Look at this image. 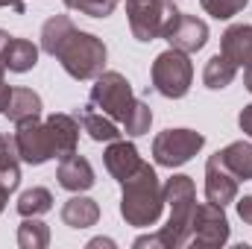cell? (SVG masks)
<instances>
[{"instance_id": "4fadbf2b", "label": "cell", "mask_w": 252, "mask_h": 249, "mask_svg": "<svg viewBox=\"0 0 252 249\" xmlns=\"http://www.w3.org/2000/svg\"><path fill=\"white\" fill-rule=\"evenodd\" d=\"M56 179H59V185H62L64 190H70V193H85L88 187H94V182H97L91 161H88L85 156H76V153L59 158Z\"/></svg>"}, {"instance_id": "d6986e66", "label": "cell", "mask_w": 252, "mask_h": 249, "mask_svg": "<svg viewBox=\"0 0 252 249\" xmlns=\"http://www.w3.org/2000/svg\"><path fill=\"white\" fill-rule=\"evenodd\" d=\"M41 109H44V103L32 88H12V97H9V106L3 115L12 124H21L30 118H41Z\"/></svg>"}, {"instance_id": "6da1fadb", "label": "cell", "mask_w": 252, "mask_h": 249, "mask_svg": "<svg viewBox=\"0 0 252 249\" xmlns=\"http://www.w3.org/2000/svg\"><path fill=\"white\" fill-rule=\"evenodd\" d=\"M41 50L47 56L59 59L64 73L76 82L97 79L106 70V59H109V50H106L103 38H97L94 32L76 30L67 15H53V18L44 21Z\"/></svg>"}, {"instance_id": "ba28073f", "label": "cell", "mask_w": 252, "mask_h": 249, "mask_svg": "<svg viewBox=\"0 0 252 249\" xmlns=\"http://www.w3.org/2000/svg\"><path fill=\"white\" fill-rule=\"evenodd\" d=\"M15 144H18V156L24 164L30 167H38L50 158H56V147H53V138H50V129L41 118H30V121H21L15 124Z\"/></svg>"}, {"instance_id": "ac0fdd59", "label": "cell", "mask_w": 252, "mask_h": 249, "mask_svg": "<svg viewBox=\"0 0 252 249\" xmlns=\"http://www.w3.org/2000/svg\"><path fill=\"white\" fill-rule=\"evenodd\" d=\"M223 167L238 179V182H250L252 179V144L250 141H232L229 147H223L220 153Z\"/></svg>"}, {"instance_id": "5b68a950", "label": "cell", "mask_w": 252, "mask_h": 249, "mask_svg": "<svg viewBox=\"0 0 252 249\" xmlns=\"http://www.w3.org/2000/svg\"><path fill=\"white\" fill-rule=\"evenodd\" d=\"M88 103L94 109H100L103 115H109L112 121L124 124V118L129 115L132 103H135V94H132V85L121 70H103L94 85H91V97Z\"/></svg>"}, {"instance_id": "4316f807", "label": "cell", "mask_w": 252, "mask_h": 249, "mask_svg": "<svg viewBox=\"0 0 252 249\" xmlns=\"http://www.w3.org/2000/svg\"><path fill=\"white\" fill-rule=\"evenodd\" d=\"M247 3H250V0H199V6H202L211 18H217V21L235 18L238 12L247 9Z\"/></svg>"}, {"instance_id": "4dcf8cb0", "label": "cell", "mask_w": 252, "mask_h": 249, "mask_svg": "<svg viewBox=\"0 0 252 249\" xmlns=\"http://www.w3.org/2000/svg\"><path fill=\"white\" fill-rule=\"evenodd\" d=\"M9 97H12V88H9L6 82H0V115H3L6 106H9Z\"/></svg>"}, {"instance_id": "8fae6325", "label": "cell", "mask_w": 252, "mask_h": 249, "mask_svg": "<svg viewBox=\"0 0 252 249\" xmlns=\"http://www.w3.org/2000/svg\"><path fill=\"white\" fill-rule=\"evenodd\" d=\"M238 179L223 167V161H220V156L214 153L208 161H205V199L208 202H214V205H229V202H235L238 199Z\"/></svg>"}, {"instance_id": "1f68e13d", "label": "cell", "mask_w": 252, "mask_h": 249, "mask_svg": "<svg viewBox=\"0 0 252 249\" xmlns=\"http://www.w3.org/2000/svg\"><path fill=\"white\" fill-rule=\"evenodd\" d=\"M6 202H9V187L0 182V214H3V208H6Z\"/></svg>"}, {"instance_id": "277c9868", "label": "cell", "mask_w": 252, "mask_h": 249, "mask_svg": "<svg viewBox=\"0 0 252 249\" xmlns=\"http://www.w3.org/2000/svg\"><path fill=\"white\" fill-rule=\"evenodd\" d=\"M150 79L161 97L182 100L190 91V82H193V64H190L188 53H182L176 47H167L164 53H158L153 67H150Z\"/></svg>"}, {"instance_id": "603a6c76", "label": "cell", "mask_w": 252, "mask_h": 249, "mask_svg": "<svg viewBox=\"0 0 252 249\" xmlns=\"http://www.w3.org/2000/svg\"><path fill=\"white\" fill-rule=\"evenodd\" d=\"M15 208H18L21 217H41V214L53 211V193H50L47 187H41V185L27 187V190L18 196Z\"/></svg>"}, {"instance_id": "5bb4252c", "label": "cell", "mask_w": 252, "mask_h": 249, "mask_svg": "<svg viewBox=\"0 0 252 249\" xmlns=\"http://www.w3.org/2000/svg\"><path fill=\"white\" fill-rule=\"evenodd\" d=\"M44 124L50 129V138H53V147H56V158H64V156L76 153V147H79V121H76V115L53 112L50 118H44Z\"/></svg>"}, {"instance_id": "f1b7e54d", "label": "cell", "mask_w": 252, "mask_h": 249, "mask_svg": "<svg viewBox=\"0 0 252 249\" xmlns=\"http://www.w3.org/2000/svg\"><path fill=\"white\" fill-rule=\"evenodd\" d=\"M238 126H241V132H244V135H250V138H252V103L241 109V115H238Z\"/></svg>"}, {"instance_id": "836d02e7", "label": "cell", "mask_w": 252, "mask_h": 249, "mask_svg": "<svg viewBox=\"0 0 252 249\" xmlns=\"http://www.w3.org/2000/svg\"><path fill=\"white\" fill-rule=\"evenodd\" d=\"M88 247H115V241H109V238H94Z\"/></svg>"}, {"instance_id": "d4e9b609", "label": "cell", "mask_w": 252, "mask_h": 249, "mask_svg": "<svg viewBox=\"0 0 252 249\" xmlns=\"http://www.w3.org/2000/svg\"><path fill=\"white\" fill-rule=\"evenodd\" d=\"M121 126H124V132L129 135V138H141V135H147L150 126H153V109H150L144 100H135Z\"/></svg>"}, {"instance_id": "d590c367", "label": "cell", "mask_w": 252, "mask_h": 249, "mask_svg": "<svg viewBox=\"0 0 252 249\" xmlns=\"http://www.w3.org/2000/svg\"><path fill=\"white\" fill-rule=\"evenodd\" d=\"M170 3H176V0H170Z\"/></svg>"}, {"instance_id": "30bf717a", "label": "cell", "mask_w": 252, "mask_h": 249, "mask_svg": "<svg viewBox=\"0 0 252 249\" xmlns=\"http://www.w3.org/2000/svg\"><path fill=\"white\" fill-rule=\"evenodd\" d=\"M161 38L170 47H176V50H182V53L190 56V53H196V50L205 47V41H208V24L199 21L196 15H188V12H179L176 9L170 15V21L164 24Z\"/></svg>"}, {"instance_id": "3957f363", "label": "cell", "mask_w": 252, "mask_h": 249, "mask_svg": "<svg viewBox=\"0 0 252 249\" xmlns=\"http://www.w3.org/2000/svg\"><path fill=\"white\" fill-rule=\"evenodd\" d=\"M164 205L170 208L167 226L158 229L161 249H182L190 244V223H193V211H196V185L185 173L170 176L164 185Z\"/></svg>"}, {"instance_id": "7402d4cb", "label": "cell", "mask_w": 252, "mask_h": 249, "mask_svg": "<svg viewBox=\"0 0 252 249\" xmlns=\"http://www.w3.org/2000/svg\"><path fill=\"white\" fill-rule=\"evenodd\" d=\"M235 76H238V64L229 62L223 53H217V56H211V59L205 62L202 85H205L208 91H223V88H229V85L235 82Z\"/></svg>"}, {"instance_id": "7a4b0ae2", "label": "cell", "mask_w": 252, "mask_h": 249, "mask_svg": "<svg viewBox=\"0 0 252 249\" xmlns=\"http://www.w3.org/2000/svg\"><path fill=\"white\" fill-rule=\"evenodd\" d=\"M164 208V190L156 176V167H150L147 161L121 182V217L126 226L135 229H150L158 223Z\"/></svg>"}, {"instance_id": "52a82bcc", "label": "cell", "mask_w": 252, "mask_h": 249, "mask_svg": "<svg viewBox=\"0 0 252 249\" xmlns=\"http://www.w3.org/2000/svg\"><path fill=\"white\" fill-rule=\"evenodd\" d=\"M173 12H176V6L170 0H126L129 30L141 44H150V41L161 38L164 24L170 21Z\"/></svg>"}, {"instance_id": "83f0119b", "label": "cell", "mask_w": 252, "mask_h": 249, "mask_svg": "<svg viewBox=\"0 0 252 249\" xmlns=\"http://www.w3.org/2000/svg\"><path fill=\"white\" fill-rule=\"evenodd\" d=\"M235 205H238V217H241L247 226H252V193L241 196V199H235Z\"/></svg>"}, {"instance_id": "9a60e30c", "label": "cell", "mask_w": 252, "mask_h": 249, "mask_svg": "<svg viewBox=\"0 0 252 249\" xmlns=\"http://www.w3.org/2000/svg\"><path fill=\"white\" fill-rule=\"evenodd\" d=\"M220 53L238 67H247L252 62V24H232L220 38Z\"/></svg>"}, {"instance_id": "cb8c5ba5", "label": "cell", "mask_w": 252, "mask_h": 249, "mask_svg": "<svg viewBox=\"0 0 252 249\" xmlns=\"http://www.w3.org/2000/svg\"><path fill=\"white\" fill-rule=\"evenodd\" d=\"M18 247L21 249H47L50 247V229L38 217H24L18 226Z\"/></svg>"}, {"instance_id": "e0dca14e", "label": "cell", "mask_w": 252, "mask_h": 249, "mask_svg": "<svg viewBox=\"0 0 252 249\" xmlns=\"http://www.w3.org/2000/svg\"><path fill=\"white\" fill-rule=\"evenodd\" d=\"M100 220V205L91 196L73 193L67 202L62 205V223L67 229H91Z\"/></svg>"}, {"instance_id": "ffe728a7", "label": "cell", "mask_w": 252, "mask_h": 249, "mask_svg": "<svg viewBox=\"0 0 252 249\" xmlns=\"http://www.w3.org/2000/svg\"><path fill=\"white\" fill-rule=\"evenodd\" d=\"M3 64L12 73H27V70H32L38 64V47L32 41H27V38H15L12 35L6 50H3Z\"/></svg>"}, {"instance_id": "f546056e", "label": "cell", "mask_w": 252, "mask_h": 249, "mask_svg": "<svg viewBox=\"0 0 252 249\" xmlns=\"http://www.w3.org/2000/svg\"><path fill=\"white\" fill-rule=\"evenodd\" d=\"M0 9H12V12L24 15L27 12V0H0Z\"/></svg>"}, {"instance_id": "7c38bea8", "label": "cell", "mask_w": 252, "mask_h": 249, "mask_svg": "<svg viewBox=\"0 0 252 249\" xmlns=\"http://www.w3.org/2000/svg\"><path fill=\"white\" fill-rule=\"evenodd\" d=\"M103 164H106V170L112 173V179L124 182V179H129V176L144 164V158L138 156V147H135L132 141L118 138V141H109V147H106V153H103Z\"/></svg>"}, {"instance_id": "d6a6232c", "label": "cell", "mask_w": 252, "mask_h": 249, "mask_svg": "<svg viewBox=\"0 0 252 249\" xmlns=\"http://www.w3.org/2000/svg\"><path fill=\"white\" fill-rule=\"evenodd\" d=\"M244 85L250 88V94H252V62L247 64V67H244Z\"/></svg>"}, {"instance_id": "484cf974", "label": "cell", "mask_w": 252, "mask_h": 249, "mask_svg": "<svg viewBox=\"0 0 252 249\" xmlns=\"http://www.w3.org/2000/svg\"><path fill=\"white\" fill-rule=\"evenodd\" d=\"M70 12L88 15V18H109L118 6V0H62Z\"/></svg>"}, {"instance_id": "2e32d148", "label": "cell", "mask_w": 252, "mask_h": 249, "mask_svg": "<svg viewBox=\"0 0 252 249\" xmlns=\"http://www.w3.org/2000/svg\"><path fill=\"white\" fill-rule=\"evenodd\" d=\"M76 121L82 126V132H88V138L97 141V144H109V141H118V138L124 135V132L118 129V121H112L109 115H103V112L94 109L91 103L76 112Z\"/></svg>"}, {"instance_id": "e575fe53", "label": "cell", "mask_w": 252, "mask_h": 249, "mask_svg": "<svg viewBox=\"0 0 252 249\" xmlns=\"http://www.w3.org/2000/svg\"><path fill=\"white\" fill-rule=\"evenodd\" d=\"M3 76H6V64H3V56H0V82H6Z\"/></svg>"}, {"instance_id": "44dd1931", "label": "cell", "mask_w": 252, "mask_h": 249, "mask_svg": "<svg viewBox=\"0 0 252 249\" xmlns=\"http://www.w3.org/2000/svg\"><path fill=\"white\" fill-rule=\"evenodd\" d=\"M0 182L9 187V193L21 185V156H18V144L15 135L0 132Z\"/></svg>"}, {"instance_id": "9c48e42d", "label": "cell", "mask_w": 252, "mask_h": 249, "mask_svg": "<svg viewBox=\"0 0 252 249\" xmlns=\"http://www.w3.org/2000/svg\"><path fill=\"white\" fill-rule=\"evenodd\" d=\"M229 241V217L223 211V205L214 202H202L193 211V223H190V244L196 249H220Z\"/></svg>"}, {"instance_id": "8992f818", "label": "cell", "mask_w": 252, "mask_h": 249, "mask_svg": "<svg viewBox=\"0 0 252 249\" xmlns=\"http://www.w3.org/2000/svg\"><path fill=\"white\" fill-rule=\"evenodd\" d=\"M205 147V135L196 129H164L153 138V158L158 167H182Z\"/></svg>"}]
</instances>
